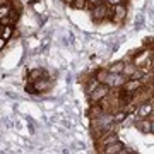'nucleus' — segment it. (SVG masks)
<instances>
[{"mask_svg":"<svg viewBox=\"0 0 154 154\" xmlns=\"http://www.w3.org/2000/svg\"><path fill=\"white\" fill-rule=\"evenodd\" d=\"M110 86L108 84H105V82H99L96 88L91 91V93L88 94L89 96V101H91V105H98L101 99H105L106 96H108V93H110Z\"/></svg>","mask_w":154,"mask_h":154,"instance_id":"f257e3e1","label":"nucleus"},{"mask_svg":"<svg viewBox=\"0 0 154 154\" xmlns=\"http://www.w3.org/2000/svg\"><path fill=\"white\" fill-rule=\"evenodd\" d=\"M91 17L93 21L101 22L110 17V5H106L105 2L103 4H98V5H93V11H91Z\"/></svg>","mask_w":154,"mask_h":154,"instance_id":"f03ea898","label":"nucleus"},{"mask_svg":"<svg viewBox=\"0 0 154 154\" xmlns=\"http://www.w3.org/2000/svg\"><path fill=\"white\" fill-rule=\"evenodd\" d=\"M125 14H127V9H125V4H122V5H113L110 7V19L111 22H122L125 19Z\"/></svg>","mask_w":154,"mask_h":154,"instance_id":"7ed1b4c3","label":"nucleus"},{"mask_svg":"<svg viewBox=\"0 0 154 154\" xmlns=\"http://www.w3.org/2000/svg\"><path fill=\"white\" fill-rule=\"evenodd\" d=\"M127 81V77L123 74H115V72H110L108 70V77H106V82L110 88H122L123 82Z\"/></svg>","mask_w":154,"mask_h":154,"instance_id":"20e7f679","label":"nucleus"},{"mask_svg":"<svg viewBox=\"0 0 154 154\" xmlns=\"http://www.w3.org/2000/svg\"><path fill=\"white\" fill-rule=\"evenodd\" d=\"M140 86H142L140 79H137V77H128L120 89H123V91H127V93H137L139 89H140Z\"/></svg>","mask_w":154,"mask_h":154,"instance_id":"39448f33","label":"nucleus"},{"mask_svg":"<svg viewBox=\"0 0 154 154\" xmlns=\"http://www.w3.org/2000/svg\"><path fill=\"white\" fill-rule=\"evenodd\" d=\"M152 111H154V105L151 101H146V103H142L137 108V116L139 118H147V116H151Z\"/></svg>","mask_w":154,"mask_h":154,"instance_id":"423d86ee","label":"nucleus"},{"mask_svg":"<svg viewBox=\"0 0 154 154\" xmlns=\"http://www.w3.org/2000/svg\"><path fill=\"white\" fill-rule=\"evenodd\" d=\"M34 86H36V91H38V93H45V91H48V89L51 88V81L45 75V77H41V79H38V81H34Z\"/></svg>","mask_w":154,"mask_h":154,"instance_id":"0eeeda50","label":"nucleus"},{"mask_svg":"<svg viewBox=\"0 0 154 154\" xmlns=\"http://www.w3.org/2000/svg\"><path fill=\"white\" fill-rule=\"evenodd\" d=\"M123 151H125V146H123L120 140H116V142L106 146V149L103 151V152H106V154H122Z\"/></svg>","mask_w":154,"mask_h":154,"instance_id":"6e6552de","label":"nucleus"},{"mask_svg":"<svg viewBox=\"0 0 154 154\" xmlns=\"http://www.w3.org/2000/svg\"><path fill=\"white\" fill-rule=\"evenodd\" d=\"M118 101H120V106H128L134 101V93H127L122 89L120 96H118Z\"/></svg>","mask_w":154,"mask_h":154,"instance_id":"1a4fd4ad","label":"nucleus"},{"mask_svg":"<svg viewBox=\"0 0 154 154\" xmlns=\"http://www.w3.org/2000/svg\"><path fill=\"white\" fill-rule=\"evenodd\" d=\"M122 74L128 79V77H134L135 74H137V65L135 63H123V70H122Z\"/></svg>","mask_w":154,"mask_h":154,"instance_id":"9d476101","label":"nucleus"},{"mask_svg":"<svg viewBox=\"0 0 154 154\" xmlns=\"http://www.w3.org/2000/svg\"><path fill=\"white\" fill-rule=\"evenodd\" d=\"M116 140H118V137H116V134H110V132H106V134H103V137H101L99 144H101L103 147H106V146H110V144L116 142Z\"/></svg>","mask_w":154,"mask_h":154,"instance_id":"9b49d317","label":"nucleus"},{"mask_svg":"<svg viewBox=\"0 0 154 154\" xmlns=\"http://www.w3.org/2000/svg\"><path fill=\"white\" fill-rule=\"evenodd\" d=\"M135 127L142 134H151V120H146V118H140L139 122H135Z\"/></svg>","mask_w":154,"mask_h":154,"instance_id":"f8f14e48","label":"nucleus"},{"mask_svg":"<svg viewBox=\"0 0 154 154\" xmlns=\"http://www.w3.org/2000/svg\"><path fill=\"white\" fill-rule=\"evenodd\" d=\"M46 74H45L43 69H33V70L28 74V81H31V82H34V81H38V79H41V77H45Z\"/></svg>","mask_w":154,"mask_h":154,"instance_id":"ddd939ff","label":"nucleus"},{"mask_svg":"<svg viewBox=\"0 0 154 154\" xmlns=\"http://www.w3.org/2000/svg\"><path fill=\"white\" fill-rule=\"evenodd\" d=\"M12 33H14V28H12V24H5V26H2V38H5L7 41L11 39V36H12Z\"/></svg>","mask_w":154,"mask_h":154,"instance_id":"4468645a","label":"nucleus"},{"mask_svg":"<svg viewBox=\"0 0 154 154\" xmlns=\"http://www.w3.org/2000/svg\"><path fill=\"white\" fill-rule=\"evenodd\" d=\"M11 16V4H0V21Z\"/></svg>","mask_w":154,"mask_h":154,"instance_id":"2eb2a0df","label":"nucleus"},{"mask_svg":"<svg viewBox=\"0 0 154 154\" xmlns=\"http://www.w3.org/2000/svg\"><path fill=\"white\" fill-rule=\"evenodd\" d=\"M94 77H96V81H98V82H106V77H108V70H105V69H99V70H96Z\"/></svg>","mask_w":154,"mask_h":154,"instance_id":"dca6fc26","label":"nucleus"},{"mask_svg":"<svg viewBox=\"0 0 154 154\" xmlns=\"http://www.w3.org/2000/svg\"><path fill=\"white\" fill-rule=\"evenodd\" d=\"M127 116H128V113L122 110V111H118V113L113 115V120H115V123H123V122L127 120Z\"/></svg>","mask_w":154,"mask_h":154,"instance_id":"f3484780","label":"nucleus"},{"mask_svg":"<svg viewBox=\"0 0 154 154\" xmlns=\"http://www.w3.org/2000/svg\"><path fill=\"white\" fill-rule=\"evenodd\" d=\"M70 5L74 7V9H77V11H82L84 7L88 5V0H74Z\"/></svg>","mask_w":154,"mask_h":154,"instance_id":"a211bd4d","label":"nucleus"},{"mask_svg":"<svg viewBox=\"0 0 154 154\" xmlns=\"http://www.w3.org/2000/svg\"><path fill=\"white\" fill-rule=\"evenodd\" d=\"M24 89H26V93H29V94H39L38 91H36V86H34V82H31V81H28V82H26Z\"/></svg>","mask_w":154,"mask_h":154,"instance_id":"6ab92c4d","label":"nucleus"},{"mask_svg":"<svg viewBox=\"0 0 154 154\" xmlns=\"http://www.w3.org/2000/svg\"><path fill=\"white\" fill-rule=\"evenodd\" d=\"M122 70H123V62H116L110 69V72H115V74H122Z\"/></svg>","mask_w":154,"mask_h":154,"instance_id":"aec40b11","label":"nucleus"},{"mask_svg":"<svg viewBox=\"0 0 154 154\" xmlns=\"http://www.w3.org/2000/svg\"><path fill=\"white\" fill-rule=\"evenodd\" d=\"M98 84H99V82L96 81V77H94V79H91V81H89V84L86 86V93L89 94V93H91V91H93L94 88H96V86H98Z\"/></svg>","mask_w":154,"mask_h":154,"instance_id":"412c9836","label":"nucleus"},{"mask_svg":"<svg viewBox=\"0 0 154 154\" xmlns=\"http://www.w3.org/2000/svg\"><path fill=\"white\" fill-rule=\"evenodd\" d=\"M105 4L113 7V5H122V4H125V0H105Z\"/></svg>","mask_w":154,"mask_h":154,"instance_id":"4be33fe9","label":"nucleus"},{"mask_svg":"<svg viewBox=\"0 0 154 154\" xmlns=\"http://www.w3.org/2000/svg\"><path fill=\"white\" fill-rule=\"evenodd\" d=\"M105 0H88V4L89 5H98V4H103Z\"/></svg>","mask_w":154,"mask_h":154,"instance_id":"5701e85b","label":"nucleus"},{"mask_svg":"<svg viewBox=\"0 0 154 154\" xmlns=\"http://www.w3.org/2000/svg\"><path fill=\"white\" fill-rule=\"evenodd\" d=\"M5 45H7V39H5V38H2V36H0V51L4 50V46H5Z\"/></svg>","mask_w":154,"mask_h":154,"instance_id":"b1692460","label":"nucleus"},{"mask_svg":"<svg viewBox=\"0 0 154 154\" xmlns=\"http://www.w3.org/2000/svg\"><path fill=\"white\" fill-rule=\"evenodd\" d=\"M151 134H154V120H151Z\"/></svg>","mask_w":154,"mask_h":154,"instance_id":"393cba45","label":"nucleus"},{"mask_svg":"<svg viewBox=\"0 0 154 154\" xmlns=\"http://www.w3.org/2000/svg\"><path fill=\"white\" fill-rule=\"evenodd\" d=\"M63 2H65V4H69V5H70L72 2H74V0H63Z\"/></svg>","mask_w":154,"mask_h":154,"instance_id":"a878e982","label":"nucleus"},{"mask_svg":"<svg viewBox=\"0 0 154 154\" xmlns=\"http://www.w3.org/2000/svg\"><path fill=\"white\" fill-rule=\"evenodd\" d=\"M152 84H154V77H152Z\"/></svg>","mask_w":154,"mask_h":154,"instance_id":"bb28decb","label":"nucleus"}]
</instances>
